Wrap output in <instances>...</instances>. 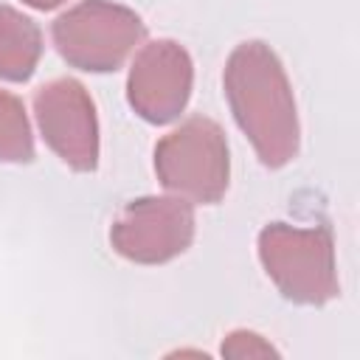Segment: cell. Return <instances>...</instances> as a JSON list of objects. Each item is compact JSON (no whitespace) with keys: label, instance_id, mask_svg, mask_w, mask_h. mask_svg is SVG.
<instances>
[{"label":"cell","instance_id":"obj_1","mask_svg":"<svg viewBox=\"0 0 360 360\" xmlns=\"http://www.w3.org/2000/svg\"><path fill=\"white\" fill-rule=\"evenodd\" d=\"M225 96L233 118L250 138L259 160L270 169L298 152V115L287 73L270 45L250 39L236 45L225 65Z\"/></svg>","mask_w":360,"mask_h":360},{"label":"cell","instance_id":"obj_2","mask_svg":"<svg viewBox=\"0 0 360 360\" xmlns=\"http://www.w3.org/2000/svg\"><path fill=\"white\" fill-rule=\"evenodd\" d=\"M158 180L191 202H217L228 188V141L217 121L191 115L155 146Z\"/></svg>","mask_w":360,"mask_h":360},{"label":"cell","instance_id":"obj_3","mask_svg":"<svg viewBox=\"0 0 360 360\" xmlns=\"http://www.w3.org/2000/svg\"><path fill=\"white\" fill-rule=\"evenodd\" d=\"M259 256L267 276L287 298L323 304L338 295L329 225L290 228L284 222H273L259 233Z\"/></svg>","mask_w":360,"mask_h":360},{"label":"cell","instance_id":"obj_4","mask_svg":"<svg viewBox=\"0 0 360 360\" xmlns=\"http://www.w3.org/2000/svg\"><path fill=\"white\" fill-rule=\"evenodd\" d=\"M143 20L110 0H84L53 20L51 37L62 59L79 70H115L143 39Z\"/></svg>","mask_w":360,"mask_h":360},{"label":"cell","instance_id":"obj_5","mask_svg":"<svg viewBox=\"0 0 360 360\" xmlns=\"http://www.w3.org/2000/svg\"><path fill=\"white\" fill-rule=\"evenodd\" d=\"M194 211L177 197H141L132 200L112 222V248L141 264H160L174 259L191 245Z\"/></svg>","mask_w":360,"mask_h":360},{"label":"cell","instance_id":"obj_6","mask_svg":"<svg viewBox=\"0 0 360 360\" xmlns=\"http://www.w3.org/2000/svg\"><path fill=\"white\" fill-rule=\"evenodd\" d=\"M34 112L45 143L76 172L98 163V124L87 90L76 79H56L34 93Z\"/></svg>","mask_w":360,"mask_h":360},{"label":"cell","instance_id":"obj_7","mask_svg":"<svg viewBox=\"0 0 360 360\" xmlns=\"http://www.w3.org/2000/svg\"><path fill=\"white\" fill-rule=\"evenodd\" d=\"M191 56L172 39L149 42L129 70L127 96L135 112L152 124L174 121L191 93Z\"/></svg>","mask_w":360,"mask_h":360},{"label":"cell","instance_id":"obj_8","mask_svg":"<svg viewBox=\"0 0 360 360\" xmlns=\"http://www.w3.org/2000/svg\"><path fill=\"white\" fill-rule=\"evenodd\" d=\"M42 53L37 22L11 6H0V79L25 82Z\"/></svg>","mask_w":360,"mask_h":360},{"label":"cell","instance_id":"obj_9","mask_svg":"<svg viewBox=\"0 0 360 360\" xmlns=\"http://www.w3.org/2000/svg\"><path fill=\"white\" fill-rule=\"evenodd\" d=\"M0 160H11V163L34 160V141L22 101L3 90H0Z\"/></svg>","mask_w":360,"mask_h":360},{"label":"cell","instance_id":"obj_10","mask_svg":"<svg viewBox=\"0 0 360 360\" xmlns=\"http://www.w3.org/2000/svg\"><path fill=\"white\" fill-rule=\"evenodd\" d=\"M25 3L34 6V8H42V11H45V8H56V6L65 3V0H25Z\"/></svg>","mask_w":360,"mask_h":360}]
</instances>
